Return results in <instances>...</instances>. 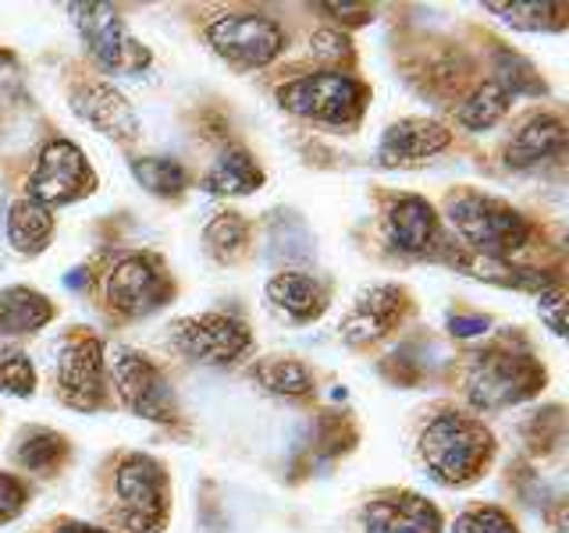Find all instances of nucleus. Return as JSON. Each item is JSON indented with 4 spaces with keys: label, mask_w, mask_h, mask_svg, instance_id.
I'll return each mask as SVG.
<instances>
[{
    "label": "nucleus",
    "mask_w": 569,
    "mask_h": 533,
    "mask_svg": "<svg viewBox=\"0 0 569 533\" xmlns=\"http://www.w3.org/2000/svg\"><path fill=\"white\" fill-rule=\"evenodd\" d=\"M506 111H509V93L498 82H485L456 111V121L462 124V129H470V132H485V129H491V124L502 121Z\"/></svg>",
    "instance_id": "nucleus-25"
},
{
    "label": "nucleus",
    "mask_w": 569,
    "mask_h": 533,
    "mask_svg": "<svg viewBox=\"0 0 569 533\" xmlns=\"http://www.w3.org/2000/svg\"><path fill=\"white\" fill-rule=\"evenodd\" d=\"M71 111H76L86 124H93V129L100 135H107V139L129 142L139 132L132 103L124 100L114 86H107V82H86V86H79L76 93H71Z\"/></svg>",
    "instance_id": "nucleus-13"
},
{
    "label": "nucleus",
    "mask_w": 569,
    "mask_h": 533,
    "mask_svg": "<svg viewBox=\"0 0 569 533\" xmlns=\"http://www.w3.org/2000/svg\"><path fill=\"white\" fill-rule=\"evenodd\" d=\"M267 299L274 302V310L284 313L289 320H313L320 310H325V289L320 281H313L302 271H281L267 281Z\"/></svg>",
    "instance_id": "nucleus-19"
},
{
    "label": "nucleus",
    "mask_w": 569,
    "mask_h": 533,
    "mask_svg": "<svg viewBox=\"0 0 569 533\" xmlns=\"http://www.w3.org/2000/svg\"><path fill=\"white\" fill-rule=\"evenodd\" d=\"M26 505V487H22V480L18 476H8V473H0V523L4 520H14L18 512H22Z\"/></svg>",
    "instance_id": "nucleus-33"
},
{
    "label": "nucleus",
    "mask_w": 569,
    "mask_h": 533,
    "mask_svg": "<svg viewBox=\"0 0 569 533\" xmlns=\"http://www.w3.org/2000/svg\"><path fill=\"white\" fill-rule=\"evenodd\" d=\"M203 242L218 260H236L249 242V224L239 213H218V218L207 224Z\"/></svg>",
    "instance_id": "nucleus-28"
},
{
    "label": "nucleus",
    "mask_w": 569,
    "mask_h": 533,
    "mask_svg": "<svg viewBox=\"0 0 569 533\" xmlns=\"http://www.w3.org/2000/svg\"><path fill=\"white\" fill-rule=\"evenodd\" d=\"M207 40L236 68H263L281 53L284 32L267 14H221L207 26Z\"/></svg>",
    "instance_id": "nucleus-7"
},
{
    "label": "nucleus",
    "mask_w": 569,
    "mask_h": 533,
    "mask_svg": "<svg viewBox=\"0 0 569 533\" xmlns=\"http://www.w3.org/2000/svg\"><path fill=\"white\" fill-rule=\"evenodd\" d=\"M97 189V174L89 168L86 153L68 139H53L43 147L40 164L29 178V200L40 207H64Z\"/></svg>",
    "instance_id": "nucleus-6"
},
{
    "label": "nucleus",
    "mask_w": 569,
    "mask_h": 533,
    "mask_svg": "<svg viewBox=\"0 0 569 533\" xmlns=\"http://www.w3.org/2000/svg\"><path fill=\"white\" fill-rule=\"evenodd\" d=\"M260 182H263V171L246 150L221 153L203 178L207 192H213V195H249L253 189H260Z\"/></svg>",
    "instance_id": "nucleus-22"
},
{
    "label": "nucleus",
    "mask_w": 569,
    "mask_h": 533,
    "mask_svg": "<svg viewBox=\"0 0 569 533\" xmlns=\"http://www.w3.org/2000/svg\"><path fill=\"white\" fill-rule=\"evenodd\" d=\"M562 147H566V124L556 114H538V118H530L509 142L506 164L509 168L541 164V160L562 153Z\"/></svg>",
    "instance_id": "nucleus-18"
},
{
    "label": "nucleus",
    "mask_w": 569,
    "mask_h": 533,
    "mask_svg": "<svg viewBox=\"0 0 569 533\" xmlns=\"http://www.w3.org/2000/svg\"><path fill=\"white\" fill-rule=\"evenodd\" d=\"M174 349L196 363H231L253 345L246 324L224 313H203V316H182L171 324Z\"/></svg>",
    "instance_id": "nucleus-10"
},
{
    "label": "nucleus",
    "mask_w": 569,
    "mask_h": 533,
    "mask_svg": "<svg viewBox=\"0 0 569 533\" xmlns=\"http://www.w3.org/2000/svg\"><path fill=\"white\" fill-rule=\"evenodd\" d=\"M420 455L441 484H470L491 455V434L470 416L441 413L423 426Z\"/></svg>",
    "instance_id": "nucleus-1"
},
{
    "label": "nucleus",
    "mask_w": 569,
    "mask_h": 533,
    "mask_svg": "<svg viewBox=\"0 0 569 533\" xmlns=\"http://www.w3.org/2000/svg\"><path fill=\"white\" fill-rule=\"evenodd\" d=\"M61 459H64V438L53 431H43V426L22 431V438L14 441V462L22 470L50 473Z\"/></svg>",
    "instance_id": "nucleus-24"
},
{
    "label": "nucleus",
    "mask_w": 569,
    "mask_h": 533,
    "mask_svg": "<svg viewBox=\"0 0 569 533\" xmlns=\"http://www.w3.org/2000/svg\"><path fill=\"white\" fill-rule=\"evenodd\" d=\"M18 79V68L11 58H0V86H11Z\"/></svg>",
    "instance_id": "nucleus-37"
},
{
    "label": "nucleus",
    "mask_w": 569,
    "mask_h": 533,
    "mask_svg": "<svg viewBox=\"0 0 569 533\" xmlns=\"http://www.w3.org/2000/svg\"><path fill=\"white\" fill-rule=\"evenodd\" d=\"M61 399L76 409H97L103 402V345L97 338H71L58 363Z\"/></svg>",
    "instance_id": "nucleus-12"
},
{
    "label": "nucleus",
    "mask_w": 569,
    "mask_h": 533,
    "mask_svg": "<svg viewBox=\"0 0 569 533\" xmlns=\"http://www.w3.org/2000/svg\"><path fill=\"white\" fill-rule=\"evenodd\" d=\"M313 53H317V58H325V61L346 58L349 40H346V36H338V32H317L313 36Z\"/></svg>",
    "instance_id": "nucleus-34"
},
{
    "label": "nucleus",
    "mask_w": 569,
    "mask_h": 533,
    "mask_svg": "<svg viewBox=\"0 0 569 533\" xmlns=\"http://www.w3.org/2000/svg\"><path fill=\"white\" fill-rule=\"evenodd\" d=\"M76 14V26L82 32V40L89 53L107 68V71H121V76H132L150 64V50L139 47L121 26V14L111 4H71L68 8Z\"/></svg>",
    "instance_id": "nucleus-8"
},
{
    "label": "nucleus",
    "mask_w": 569,
    "mask_h": 533,
    "mask_svg": "<svg viewBox=\"0 0 569 533\" xmlns=\"http://www.w3.org/2000/svg\"><path fill=\"white\" fill-rule=\"evenodd\" d=\"M449 142H452V135L445 132L438 121L406 118L385 132L381 147H378V164L381 168H413V164H423L427 157L441 153Z\"/></svg>",
    "instance_id": "nucleus-15"
},
{
    "label": "nucleus",
    "mask_w": 569,
    "mask_h": 533,
    "mask_svg": "<svg viewBox=\"0 0 569 533\" xmlns=\"http://www.w3.org/2000/svg\"><path fill=\"white\" fill-rule=\"evenodd\" d=\"M498 86L506 89V93H541L545 82L538 79V71H533L523 58H516V53H502L498 58Z\"/></svg>",
    "instance_id": "nucleus-30"
},
{
    "label": "nucleus",
    "mask_w": 569,
    "mask_h": 533,
    "mask_svg": "<svg viewBox=\"0 0 569 533\" xmlns=\"http://www.w3.org/2000/svg\"><path fill=\"white\" fill-rule=\"evenodd\" d=\"M107 299H111V306L124 316L153 313L157 306H164V299H168V278L160 274L153 257L129 253L111 266V274H107Z\"/></svg>",
    "instance_id": "nucleus-11"
},
{
    "label": "nucleus",
    "mask_w": 569,
    "mask_h": 533,
    "mask_svg": "<svg viewBox=\"0 0 569 533\" xmlns=\"http://www.w3.org/2000/svg\"><path fill=\"white\" fill-rule=\"evenodd\" d=\"M132 174L139 178L142 189H150L153 195H178L189 185V171L171 157H142L132 160Z\"/></svg>",
    "instance_id": "nucleus-26"
},
{
    "label": "nucleus",
    "mask_w": 569,
    "mask_h": 533,
    "mask_svg": "<svg viewBox=\"0 0 569 533\" xmlns=\"http://www.w3.org/2000/svg\"><path fill=\"white\" fill-rule=\"evenodd\" d=\"M388 239L396 249L409 257H423L431 253L438 242V221L435 210L420 195H402L399 203H391L388 210Z\"/></svg>",
    "instance_id": "nucleus-17"
},
{
    "label": "nucleus",
    "mask_w": 569,
    "mask_h": 533,
    "mask_svg": "<svg viewBox=\"0 0 569 533\" xmlns=\"http://www.w3.org/2000/svg\"><path fill=\"white\" fill-rule=\"evenodd\" d=\"M281 107L325 124H352L363 111V86L342 71H317L281 86Z\"/></svg>",
    "instance_id": "nucleus-4"
},
{
    "label": "nucleus",
    "mask_w": 569,
    "mask_h": 533,
    "mask_svg": "<svg viewBox=\"0 0 569 533\" xmlns=\"http://www.w3.org/2000/svg\"><path fill=\"white\" fill-rule=\"evenodd\" d=\"M545 373L530 355H516L506 349H491L485 355H477V363L467 378V399L480 413H495L530 399L541 388Z\"/></svg>",
    "instance_id": "nucleus-3"
},
{
    "label": "nucleus",
    "mask_w": 569,
    "mask_h": 533,
    "mask_svg": "<svg viewBox=\"0 0 569 533\" xmlns=\"http://www.w3.org/2000/svg\"><path fill=\"white\" fill-rule=\"evenodd\" d=\"M402 313V292L396 284H373L360 299H356L352 313L342 324V338L349 345H367L378 342V338L396 324Z\"/></svg>",
    "instance_id": "nucleus-16"
},
{
    "label": "nucleus",
    "mask_w": 569,
    "mask_h": 533,
    "mask_svg": "<svg viewBox=\"0 0 569 533\" xmlns=\"http://www.w3.org/2000/svg\"><path fill=\"white\" fill-rule=\"evenodd\" d=\"M449 328L462 338H470V334H480V331H488V316H452L449 320Z\"/></svg>",
    "instance_id": "nucleus-35"
},
{
    "label": "nucleus",
    "mask_w": 569,
    "mask_h": 533,
    "mask_svg": "<svg viewBox=\"0 0 569 533\" xmlns=\"http://www.w3.org/2000/svg\"><path fill=\"white\" fill-rule=\"evenodd\" d=\"M512 29L541 32V29H562L566 26V4H488Z\"/></svg>",
    "instance_id": "nucleus-27"
},
{
    "label": "nucleus",
    "mask_w": 569,
    "mask_h": 533,
    "mask_svg": "<svg viewBox=\"0 0 569 533\" xmlns=\"http://www.w3.org/2000/svg\"><path fill=\"white\" fill-rule=\"evenodd\" d=\"M53 320V302L32 289H14L0 292V334H29L40 331Z\"/></svg>",
    "instance_id": "nucleus-20"
},
{
    "label": "nucleus",
    "mask_w": 569,
    "mask_h": 533,
    "mask_svg": "<svg viewBox=\"0 0 569 533\" xmlns=\"http://www.w3.org/2000/svg\"><path fill=\"white\" fill-rule=\"evenodd\" d=\"M32 388H36V370L29 363V355L18 349L0 352V391H8V395H32Z\"/></svg>",
    "instance_id": "nucleus-29"
},
{
    "label": "nucleus",
    "mask_w": 569,
    "mask_h": 533,
    "mask_svg": "<svg viewBox=\"0 0 569 533\" xmlns=\"http://www.w3.org/2000/svg\"><path fill=\"white\" fill-rule=\"evenodd\" d=\"M562 310H566V292L559 289V284H548V289L538 295V313L545 316V324L551 328V334H566V316H562Z\"/></svg>",
    "instance_id": "nucleus-32"
},
{
    "label": "nucleus",
    "mask_w": 569,
    "mask_h": 533,
    "mask_svg": "<svg viewBox=\"0 0 569 533\" xmlns=\"http://www.w3.org/2000/svg\"><path fill=\"white\" fill-rule=\"evenodd\" d=\"M50 235H53V213L40 203H32L29 195L8 210V242L18 253H29V257L43 253L50 245Z\"/></svg>",
    "instance_id": "nucleus-21"
},
{
    "label": "nucleus",
    "mask_w": 569,
    "mask_h": 533,
    "mask_svg": "<svg viewBox=\"0 0 569 533\" xmlns=\"http://www.w3.org/2000/svg\"><path fill=\"white\" fill-rule=\"evenodd\" d=\"M253 381H260L278 399H307L313 391V373L299 360H281V355L260 360L253 366Z\"/></svg>",
    "instance_id": "nucleus-23"
},
{
    "label": "nucleus",
    "mask_w": 569,
    "mask_h": 533,
    "mask_svg": "<svg viewBox=\"0 0 569 533\" xmlns=\"http://www.w3.org/2000/svg\"><path fill=\"white\" fill-rule=\"evenodd\" d=\"M367 533H441V512L420 494H381L363 509Z\"/></svg>",
    "instance_id": "nucleus-14"
},
{
    "label": "nucleus",
    "mask_w": 569,
    "mask_h": 533,
    "mask_svg": "<svg viewBox=\"0 0 569 533\" xmlns=\"http://www.w3.org/2000/svg\"><path fill=\"white\" fill-rule=\"evenodd\" d=\"M449 221L462 239L470 242L477 257L506 263L512 253H520L530 239V224L512 207L491 200V195L462 192L449 203Z\"/></svg>",
    "instance_id": "nucleus-2"
},
{
    "label": "nucleus",
    "mask_w": 569,
    "mask_h": 533,
    "mask_svg": "<svg viewBox=\"0 0 569 533\" xmlns=\"http://www.w3.org/2000/svg\"><path fill=\"white\" fill-rule=\"evenodd\" d=\"M111 373H114L121 402L129 405L136 416L153 420V423H171L174 420L171 384L164 381V373H160L147 360V355H139L136 349H114Z\"/></svg>",
    "instance_id": "nucleus-9"
},
{
    "label": "nucleus",
    "mask_w": 569,
    "mask_h": 533,
    "mask_svg": "<svg viewBox=\"0 0 569 533\" xmlns=\"http://www.w3.org/2000/svg\"><path fill=\"white\" fill-rule=\"evenodd\" d=\"M114 494L121 505V523L132 533H157L168 520V480L164 470L147 455H129L118 466Z\"/></svg>",
    "instance_id": "nucleus-5"
},
{
    "label": "nucleus",
    "mask_w": 569,
    "mask_h": 533,
    "mask_svg": "<svg viewBox=\"0 0 569 533\" xmlns=\"http://www.w3.org/2000/svg\"><path fill=\"white\" fill-rule=\"evenodd\" d=\"M50 533H107L100 526H86V523H61V526H53Z\"/></svg>",
    "instance_id": "nucleus-36"
},
{
    "label": "nucleus",
    "mask_w": 569,
    "mask_h": 533,
    "mask_svg": "<svg viewBox=\"0 0 569 533\" xmlns=\"http://www.w3.org/2000/svg\"><path fill=\"white\" fill-rule=\"evenodd\" d=\"M452 533H520L502 509H470L462 512Z\"/></svg>",
    "instance_id": "nucleus-31"
}]
</instances>
